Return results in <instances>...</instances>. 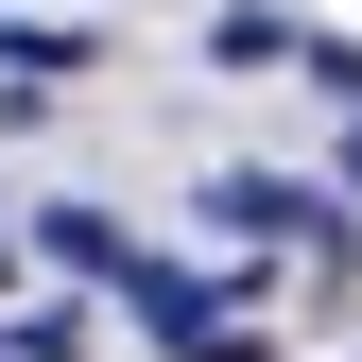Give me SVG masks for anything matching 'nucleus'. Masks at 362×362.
Instances as JSON below:
<instances>
[{
	"label": "nucleus",
	"mask_w": 362,
	"mask_h": 362,
	"mask_svg": "<svg viewBox=\"0 0 362 362\" xmlns=\"http://www.w3.org/2000/svg\"><path fill=\"white\" fill-rule=\"evenodd\" d=\"M69 69H104V52H86V18H52V35H35V18H0V104H52Z\"/></svg>",
	"instance_id": "obj_2"
},
{
	"label": "nucleus",
	"mask_w": 362,
	"mask_h": 362,
	"mask_svg": "<svg viewBox=\"0 0 362 362\" xmlns=\"http://www.w3.org/2000/svg\"><path fill=\"white\" fill-rule=\"evenodd\" d=\"M207 224H242V242H328V259H345L328 190H293V173H224V190H207Z\"/></svg>",
	"instance_id": "obj_1"
},
{
	"label": "nucleus",
	"mask_w": 362,
	"mask_h": 362,
	"mask_svg": "<svg viewBox=\"0 0 362 362\" xmlns=\"http://www.w3.org/2000/svg\"><path fill=\"white\" fill-rule=\"evenodd\" d=\"M52 259H69V276H104V293H121V276H139V242H121V224H104V207H52Z\"/></svg>",
	"instance_id": "obj_3"
},
{
	"label": "nucleus",
	"mask_w": 362,
	"mask_h": 362,
	"mask_svg": "<svg viewBox=\"0 0 362 362\" xmlns=\"http://www.w3.org/2000/svg\"><path fill=\"white\" fill-rule=\"evenodd\" d=\"M345 190H362V156H345Z\"/></svg>",
	"instance_id": "obj_4"
}]
</instances>
